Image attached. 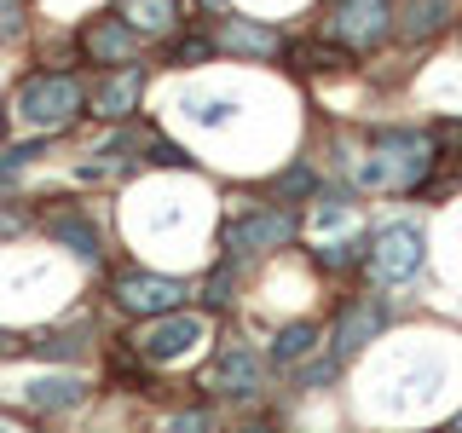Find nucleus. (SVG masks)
<instances>
[{"mask_svg": "<svg viewBox=\"0 0 462 433\" xmlns=\"http://www.w3.org/2000/svg\"><path fill=\"white\" fill-rule=\"evenodd\" d=\"M116 18L134 23L139 35H173L180 29V0H116Z\"/></svg>", "mask_w": 462, "mask_h": 433, "instance_id": "2eb2a0df", "label": "nucleus"}, {"mask_svg": "<svg viewBox=\"0 0 462 433\" xmlns=\"http://www.w3.org/2000/svg\"><path fill=\"white\" fill-rule=\"evenodd\" d=\"M243 433H278V428H266V422H260V428H243Z\"/></svg>", "mask_w": 462, "mask_h": 433, "instance_id": "c85d7f7f", "label": "nucleus"}, {"mask_svg": "<svg viewBox=\"0 0 462 433\" xmlns=\"http://www.w3.org/2000/svg\"><path fill=\"white\" fill-rule=\"evenodd\" d=\"M202 307H231V260L202 283Z\"/></svg>", "mask_w": 462, "mask_h": 433, "instance_id": "5701e85b", "label": "nucleus"}, {"mask_svg": "<svg viewBox=\"0 0 462 433\" xmlns=\"http://www.w3.org/2000/svg\"><path fill=\"white\" fill-rule=\"evenodd\" d=\"M208 35H214V47H220V52H237V58H260V64L283 52V35H278L272 23H254V18H220V23L208 29Z\"/></svg>", "mask_w": 462, "mask_h": 433, "instance_id": "f8f14e48", "label": "nucleus"}, {"mask_svg": "<svg viewBox=\"0 0 462 433\" xmlns=\"http://www.w3.org/2000/svg\"><path fill=\"white\" fill-rule=\"evenodd\" d=\"M202 387H208L214 399H254L260 393V353L249 341H226L220 358L202 375Z\"/></svg>", "mask_w": 462, "mask_h": 433, "instance_id": "1a4fd4ad", "label": "nucleus"}, {"mask_svg": "<svg viewBox=\"0 0 462 433\" xmlns=\"http://www.w3.org/2000/svg\"><path fill=\"white\" fill-rule=\"evenodd\" d=\"M439 134L428 127H375L370 151L353 162V180L365 191H399V197H422V185L439 168Z\"/></svg>", "mask_w": 462, "mask_h": 433, "instance_id": "f257e3e1", "label": "nucleus"}, {"mask_svg": "<svg viewBox=\"0 0 462 433\" xmlns=\"http://www.w3.org/2000/svg\"><path fill=\"white\" fill-rule=\"evenodd\" d=\"M23 226H29V214L18 208V202H0V243H6V237H18Z\"/></svg>", "mask_w": 462, "mask_h": 433, "instance_id": "b1692460", "label": "nucleus"}, {"mask_svg": "<svg viewBox=\"0 0 462 433\" xmlns=\"http://www.w3.org/2000/svg\"><path fill=\"white\" fill-rule=\"evenodd\" d=\"M278 202H307V197H318V173L307 168V162H289L283 173H272V185H266Z\"/></svg>", "mask_w": 462, "mask_h": 433, "instance_id": "6ab92c4d", "label": "nucleus"}, {"mask_svg": "<svg viewBox=\"0 0 462 433\" xmlns=\"http://www.w3.org/2000/svg\"><path fill=\"white\" fill-rule=\"evenodd\" d=\"M300 76H341V69H353V52L336 47V41H295L289 47Z\"/></svg>", "mask_w": 462, "mask_h": 433, "instance_id": "a211bd4d", "label": "nucleus"}, {"mask_svg": "<svg viewBox=\"0 0 462 433\" xmlns=\"http://www.w3.org/2000/svg\"><path fill=\"white\" fill-rule=\"evenodd\" d=\"M457 41H462V18H457Z\"/></svg>", "mask_w": 462, "mask_h": 433, "instance_id": "473e14b6", "label": "nucleus"}, {"mask_svg": "<svg viewBox=\"0 0 462 433\" xmlns=\"http://www.w3.org/2000/svg\"><path fill=\"white\" fill-rule=\"evenodd\" d=\"M312 353H318V324H312V318H295V324H283L278 336H272V353L266 358L278 370H300Z\"/></svg>", "mask_w": 462, "mask_h": 433, "instance_id": "dca6fc26", "label": "nucleus"}, {"mask_svg": "<svg viewBox=\"0 0 462 433\" xmlns=\"http://www.w3.org/2000/svg\"><path fill=\"white\" fill-rule=\"evenodd\" d=\"M35 353H41V358H76V341H64V336H47V341H35Z\"/></svg>", "mask_w": 462, "mask_h": 433, "instance_id": "a878e982", "label": "nucleus"}, {"mask_svg": "<svg viewBox=\"0 0 462 433\" xmlns=\"http://www.w3.org/2000/svg\"><path fill=\"white\" fill-rule=\"evenodd\" d=\"M336 375H341V358H336V353H324L318 364H300V387H307V393H318V387L336 382Z\"/></svg>", "mask_w": 462, "mask_h": 433, "instance_id": "4be33fe9", "label": "nucleus"}, {"mask_svg": "<svg viewBox=\"0 0 462 433\" xmlns=\"http://www.w3.org/2000/svg\"><path fill=\"white\" fill-rule=\"evenodd\" d=\"M173 433H208V410H180L173 416Z\"/></svg>", "mask_w": 462, "mask_h": 433, "instance_id": "bb28decb", "label": "nucleus"}, {"mask_svg": "<svg viewBox=\"0 0 462 433\" xmlns=\"http://www.w3.org/2000/svg\"><path fill=\"white\" fill-rule=\"evenodd\" d=\"M139 93H144V69L139 64L110 69V76L98 81V93H93V115H105V122H127V115L139 110Z\"/></svg>", "mask_w": 462, "mask_h": 433, "instance_id": "ddd939ff", "label": "nucleus"}, {"mask_svg": "<svg viewBox=\"0 0 462 433\" xmlns=\"http://www.w3.org/2000/svg\"><path fill=\"white\" fill-rule=\"evenodd\" d=\"M81 81L69 69H41V76H23L18 93H12V115L35 134H64L69 122L81 115Z\"/></svg>", "mask_w": 462, "mask_h": 433, "instance_id": "f03ea898", "label": "nucleus"}, {"mask_svg": "<svg viewBox=\"0 0 462 433\" xmlns=\"http://www.w3.org/2000/svg\"><path fill=\"white\" fill-rule=\"evenodd\" d=\"M23 399L35 404V410H76L87 399V382L81 375H35V382L23 387Z\"/></svg>", "mask_w": 462, "mask_h": 433, "instance_id": "f3484780", "label": "nucleus"}, {"mask_svg": "<svg viewBox=\"0 0 462 433\" xmlns=\"http://www.w3.org/2000/svg\"><path fill=\"white\" fill-rule=\"evenodd\" d=\"M197 341H208V324H202V312H168V318H144V324L127 336L134 346V358L144 364H173V358H185Z\"/></svg>", "mask_w": 462, "mask_h": 433, "instance_id": "0eeeda50", "label": "nucleus"}, {"mask_svg": "<svg viewBox=\"0 0 462 433\" xmlns=\"http://www.w3.org/2000/svg\"><path fill=\"white\" fill-rule=\"evenodd\" d=\"M202 6H226V0H202Z\"/></svg>", "mask_w": 462, "mask_h": 433, "instance_id": "7c9ffc66", "label": "nucleus"}, {"mask_svg": "<svg viewBox=\"0 0 462 433\" xmlns=\"http://www.w3.org/2000/svg\"><path fill=\"white\" fill-rule=\"evenodd\" d=\"M324 41L346 52H375L393 41V0H329L324 12Z\"/></svg>", "mask_w": 462, "mask_h": 433, "instance_id": "20e7f679", "label": "nucleus"}, {"mask_svg": "<svg viewBox=\"0 0 462 433\" xmlns=\"http://www.w3.org/2000/svg\"><path fill=\"white\" fill-rule=\"evenodd\" d=\"M52 243H58V249H69L76 260H98V254H105L98 226L87 220L81 208H58V214H52Z\"/></svg>", "mask_w": 462, "mask_h": 433, "instance_id": "4468645a", "label": "nucleus"}, {"mask_svg": "<svg viewBox=\"0 0 462 433\" xmlns=\"http://www.w3.org/2000/svg\"><path fill=\"white\" fill-rule=\"evenodd\" d=\"M0 134H6V110H0Z\"/></svg>", "mask_w": 462, "mask_h": 433, "instance_id": "2f4dec72", "label": "nucleus"}, {"mask_svg": "<svg viewBox=\"0 0 462 433\" xmlns=\"http://www.w3.org/2000/svg\"><path fill=\"white\" fill-rule=\"evenodd\" d=\"M393 324V300L382 295V289H365V295H346L341 307H336V324H329V353L341 358H353V353H365L370 341H382V329Z\"/></svg>", "mask_w": 462, "mask_h": 433, "instance_id": "39448f33", "label": "nucleus"}, {"mask_svg": "<svg viewBox=\"0 0 462 433\" xmlns=\"http://www.w3.org/2000/svg\"><path fill=\"white\" fill-rule=\"evenodd\" d=\"M110 300H116V312H127V318H139V324H144V318L185 312L191 289H185L180 278H168V272H116Z\"/></svg>", "mask_w": 462, "mask_h": 433, "instance_id": "423d86ee", "label": "nucleus"}, {"mask_svg": "<svg viewBox=\"0 0 462 433\" xmlns=\"http://www.w3.org/2000/svg\"><path fill=\"white\" fill-rule=\"evenodd\" d=\"M23 29V0H0V41H12Z\"/></svg>", "mask_w": 462, "mask_h": 433, "instance_id": "393cba45", "label": "nucleus"}, {"mask_svg": "<svg viewBox=\"0 0 462 433\" xmlns=\"http://www.w3.org/2000/svg\"><path fill=\"white\" fill-rule=\"evenodd\" d=\"M81 52H87V64H116V69H127L139 58V47H144V35L134 23H122L110 12V18H87V29H81Z\"/></svg>", "mask_w": 462, "mask_h": 433, "instance_id": "9b49d317", "label": "nucleus"}, {"mask_svg": "<svg viewBox=\"0 0 462 433\" xmlns=\"http://www.w3.org/2000/svg\"><path fill=\"white\" fill-rule=\"evenodd\" d=\"M457 18H462V0H399L393 6V41L428 47L445 29H457Z\"/></svg>", "mask_w": 462, "mask_h": 433, "instance_id": "9d476101", "label": "nucleus"}, {"mask_svg": "<svg viewBox=\"0 0 462 433\" xmlns=\"http://www.w3.org/2000/svg\"><path fill=\"white\" fill-rule=\"evenodd\" d=\"M365 266H370L375 289H399V283H411L416 272L428 266V231L416 226V220H387V226H375V231H370V254H365Z\"/></svg>", "mask_w": 462, "mask_h": 433, "instance_id": "7ed1b4c3", "label": "nucleus"}, {"mask_svg": "<svg viewBox=\"0 0 462 433\" xmlns=\"http://www.w3.org/2000/svg\"><path fill=\"white\" fill-rule=\"evenodd\" d=\"M451 433H462V416H457V422H451Z\"/></svg>", "mask_w": 462, "mask_h": 433, "instance_id": "c756f323", "label": "nucleus"}, {"mask_svg": "<svg viewBox=\"0 0 462 433\" xmlns=\"http://www.w3.org/2000/svg\"><path fill=\"white\" fill-rule=\"evenodd\" d=\"M300 220L289 208H278V202H260V208H249L237 226H231V254H272V249H289L295 243Z\"/></svg>", "mask_w": 462, "mask_h": 433, "instance_id": "6e6552de", "label": "nucleus"}, {"mask_svg": "<svg viewBox=\"0 0 462 433\" xmlns=\"http://www.w3.org/2000/svg\"><path fill=\"white\" fill-rule=\"evenodd\" d=\"M47 144H52V134H41V139H23V144H12L6 156H0V185H12L18 173L35 162V156H47Z\"/></svg>", "mask_w": 462, "mask_h": 433, "instance_id": "412c9836", "label": "nucleus"}, {"mask_svg": "<svg viewBox=\"0 0 462 433\" xmlns=\"http://www.w3.org/2000/svg\"><path fill=\"white\" fill-rule=\"evenodd\" d=\"M214 52H220V47H214V35H208V29H191V35H180V41L168 47V64L191 69V64H208Z\"/></svg>", "mask_w": 462, "mask_h": 433, "instance_id": "aec40b11", "label": "nucleus"}, {"mask_svg": "<svg viewBox=\"0 0 462 433\" xmlns=\"http://www.w3.org/2000/svg\"><path fill=\"white\" fill-rule=\"evenodd\" d=\"M6 353H18V341H12L6 329H0V358H6Z\"/></svg>", "mask_w": 462, "mask_h": 433, "instance_id": "cd10ccee", "label": "nucleus"}]
</instances>
